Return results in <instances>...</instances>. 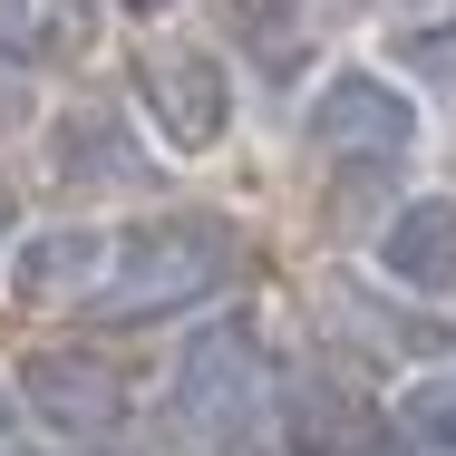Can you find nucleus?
<instances>
[{"mask_svg":"<svg viewBox=\"0 0 456 456\" xmlns=\"http://www.w3.org/2000/svg\"><path fill=\"white\" fill-rule=\"evenodd\" d=\"M233 281V224L224 214H136L107 233V281L88 311L107 321H184Z\"/></svg>","mask_w":456,"mask_h":456,"instance_id":"nucleus-1","label":"nucleus"},{"mask_svg":"<svg viewBox=\"0 0 456 456\" xmlns=\"http://www.w3.org/2000/svg\"><path fill=\"white\" fill-rule=\"evenodd\" d=\"M273 340H263V321L253 311H214V321H194L175 340V369H166V408L184 418V437H204V447H253L263 428H273Z\"/></svg>","mask_w":456,"mask_h":456,"instance_id":"nucleus-2","label":"nucleus"},{"mask_svg":"<svg viewBox=\"0 0 456 456\" xmlns=\"http://www.w3.org/2000/svg\"><path fill=\"white\" fill-rule=\"evenodd\" d=\"M301 146L340 175H398L428 156V97L379 59H340L301 97Z\"/></svg>","mask_w":456,"mask_h":456,"instance_id":"nucleus-3","label":"nucleus"},{"mask_svg":"<svg viewBox=\"0 0 456 456\" xmlns=\"http://www.w3.org/2000/svg\"><path fill=\"white\" fill-rule=\"evenodd\" d=\"M136 117H146V136L175 166H204L243 126V69L214 39H194V29H156L136 49Z\"/></svg>","mask_w":456,"mask_h":456,"instance_id":"nucleus-4","label":"nucleus"},{"mask_svg":"<svg viewBox=\"0 0 456 456\" xmlns=\"http://www.w3.org/2000/svg\"><path fill=\"white\" fill-rule=\"evenodd\" d=\"M107 233L97 214H59V224H10L0 243V301L29 311V321H59V311H88L97 281H107Z\"/></svg>","mask_w":456,"mask_h":456,"instance_id":"nucleus-5","label":"nucleus"},{"mask_svg":"<svg viewBox=\"0 0 456 456\" xmlns=\"http://www.w3.org/2000/svg\"><path fill=\"white\" fill-rule=\"evenodd\" d=\"M10 398H20V418L49 437V447H107L117 428H126V388H117V369L97 360V350H29V360H10Z\"/></svg>","mask_w":456,"mask_h":456,"instance_id":"nucleus-6","label":"nucleus"},{"mask_svg":"<svg viewBox=\"0 0 456 456\" xmlns=\"http://www.w3.org/2000/svg\"><path fill=\"white\" fill-rule=\"evenodd\" d=\"M369 273L408 301H456V194L447 184H418L379 214L369 233Z\"/></svg>","mask_w":456,"mask_h":456,"instance_id":"nucleus-7","label":"nucleus"},{"mask_svg":"<svg viewBox=\"0 0 456 456\" xmlns=\"http://www.w3.org/2000/svg\"><path fill=\"white\" fill-rule=\"evenodd\" d=\"M49 126V175L78 194H146L156 184V136H136L117 107H78V117H39Z\"/></svg>","mask_w":456,"mask_h":456,"instance_id":"nucleus-8","label":"nucleus"},{"mask_svg":"<svg viewBox=\"0 0 456 456\" xmlns=\"http://www.w3.org/2000/svg\"><path fill=\"white\" fill-rule=\"evenodd\" d=\"M97 49H107V0H0V59L88 69Z\"/></svg>","mask_w":456,"mask_h":456,"instance_id":"nucleus-9","label":"nucleus"},{"mask_svg":"<svg viewBox=\"0 0 456 456\" xmlns=\"http://www.w3.org/2000/svg\"><path fill=\"white\" fill-rule=\"evenodd\" d=\"M224 10V59L243 69V78H291L301 59H311V29H301V0H214Z\"/></svg>","mask_w":456,"mask_h":456,"instance_id":"nucleus-10","label":"nucleus"},{"mask_svg":"<svg viewBox=\"0 0 456 456\" xmlns=\"http://www.w3.org/2000/svg\"><path fill=\"white\" fill-rule=\"evenodd\" d=\"M398 428L418 447H456V369H428V379L398 388Z\"/></svg>","mask_w":456,"mask_h":456,"instance_id":"nucleus-11","label":"nucleus"},{"mask_svg":"<svg viewBox=\"0 0 456 456\" xmlns=\"http://www.w3.org/2000/svg\"><path fill=\"white\" fill-rule=\"evenodd\" d=\"M39 117H49V97H39V69H20V59H0V146H20V136H39Z\"/></svg>","mask_w":456,"mask_h":456,"instance_id":"nucleus-12","label":"nucleus"},{"mask_svg":"<svg viewBox=\"0 0 456 456\" xmlns=\"http://www.w3.org/2000/svg\"><path fill=\"white\" fill-rule=\"evenodd\" d=\"M20 428V398H10V369H0V437Z\"/></svg>","mask_w":456,"mask_h":456,"instance_id":"nucleus-13","label":"nucleus"},{"mask_svg":"<svg viewBox=\"0 0 456 456\" xmlns=\"http://www.w3.org/2000/svg\"><path fill=\"white\" fill-rule=\"evenodd\" d=\"M10 224H20V204H10V184H0V243H10Z\"/></svg>","mask_w":456,"mask_h":456,"instance_id":"nucleus-14","label":"nucleus"},{"mask_svg":"<svg viewBox=\"0 0 456 456\" xmlns=\"http://www.w3.org/2000/svg\"><path fill=\"white\" fill-rule=\"evenodd\" d=\"M0 456H59V447H10V437H0Z\"/></svg>","mask_w":456,"mask_h":456,"instance_id":"nucleus-15","label":"nucleus"},{"mask_svg":"<svg viewBox=\"0 0 456 456\" xmlns=\"http://www.w3.org/2000/svg\"><path fill=\"white\" fill-rule=\"evenodd\" d=\"M136 10H175V0H136Z\"/></svg>","mask_w":456,"mask_h":456,"instance_id":"nucleus-16","label":"nucleus"}]
</instances>
